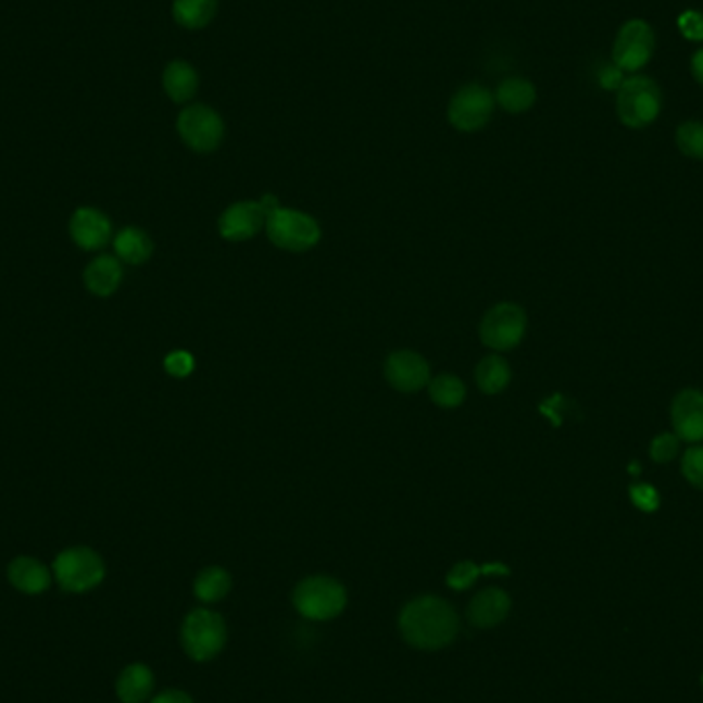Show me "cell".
<instances>
[{"instance_id":"cell-18","label":"cell","mask_w":703,"mask_h":703,"mask_svg":"<svg viewBox=\"0 0 703 703\" xmlns=\"http://www.w3.org/2000/svg\"><path fill=\"white\" fill-rule=\"evenodd\" d=\"M200 76L186 60H173L163 73V89L175 103H188L198 93Z\"/></svg>"},{"instance_id":"cell-26","label":"cell","mask_w":703,"mask_h":703,"mask_svg":"<svg viewBox=\"0 0 703 703\" xmlns=\"http://www.w3.org/2000/svg\"><path fill=\"white\" fill-rule=\"evenodd\" d=\"M430 398L440 407H456L465 400V385L453 375H438L428 382Z\"/></svg>"},{"instance_id":"cell-24","label":"cell","mask_w":703,"mask_h":703,"mask_svg":"<svg viewBox=\"0 0 703 703\" xmlns=\"http://www.w3.org/2000/svg\"><path fill=\"white\" fill-rule=\"evenodd\" d=\"M477 385L484 393L488 396H495L500 391H504L511 382V366L504 359H500L498 354H490L484 361L477 364L476 371Z\"/></svg>"},{"instance_id":"cell-15","label":"cell","mask_w":703,"mask_h":703,"mask_svg":"<svg viewBox=\"0 0 703 703\" xmlns=\"http://www.w3.org/2000/svg\"><path fill=\"white\" fill-rule=\"evenodd\" d=\"M71 235L78 248L97 251L108 246L112 237V223L99 210L78 209L71 218Z\"/></svg>"},{"instance_id":"cell-10","label":"cell","mask_w":703,"mask_h":703,"mask_svg":"<svg viewBox=\"0 0 703 703\" xmlns=\"http://www.w3.org/2000/svg\"><path fill=\"white\" fill-rule=\"evenodd\" d=\"M495 99L481 85H465L449 103V122L461 133H476L494 114Z\"/></svg>"},{"instance_id":"cell-7","label":"cell","mask_w":703,"mask_h":703,"mask_svg":"<svg viewBox=\"0 0 703 703\" xmlns=\"http://www.w3.org/2000/svg\"><path fill=\"white\" fill-rule=\"evenodd\" d=\"M266 227L267 237L274 246L294 253L315 248L322 237L317 221L299 210H276L272 216H267Z\"/></svg>"},{"instance_id":"cell-27","label":"cell","mask_w":703,"mask_h":703,"mask_svg":"<svg viewBox=\"0 0 703 703\" xmlns=\"http://www.w3.org/2000/svg\"><path fill=\"white\" fill-rule=\"evenodd\" d=\"M675 142H677L679 151L683 152L685 156L695 159V161H703V122H698V120L683 122L677 128Z\"/></svg>"},{"instance_id":"cell-35","label":"cell","mask_w":703,"mask_h":703,"mask_svg":"<svg viewBox=\"0 0 703 703\" xmlns=\"http://www.w3.org/2000/svg\"><path fill=\"white\" fill-rule=\"evenodd\" d=\"M689 68H691V75H693V78H695V80H698V83L703 87V48H700V50L691 57Z\"/></svg>"},{"instance_id":"cell-3","label":"cell","mask_w":703,"mask_h":703,"mask_svg":"<svg viewBox=\"0 0 703 703\" xmlns=\"http://www.w3.org/2000/svg\"><path fill=\"white\" fill-rule=\"evenodd\" d=\"M292 605L309 622H331L348 605V592L340 580L315 574L303 578L292 590Z\"/></svg>"},{"instance_id":"cell-11","label":"cell","mask_w":703,"mask_h":703,"mask_svg":"<svg viewBox=\"0 0 703 703\" xmlns=\"http://www.w3.org/2000/svg\"><path fill=\"white\" fill-rule=\"evenodd\" d=\"M385 375L398 391H419L430 382V366L416 352L401 350L387 359Z\"/></svg>"},{"instance_id":"cell-6","label":"cell","mask_w":703,"mask_h":703,"mask_svg":"<svg viewBox=\"0 0 703 703\" xmlns=\"http://www.w3.org/2000/svg\"><path fill=\"white\" fill-rule=\"evenodd\" d=\"M58 585L68 592H89L105 578V564L99 553L89 548H71L54 560Z\"/></svg>"},{"instance_id":"cell-21","label":"cell","mask_w":703,"mask_h":703,"mask_svg":"<svg viewBox=\"0 0 703 703\" xmlns=\"http://www.w3.org/2000/svg\"><path fill=\"white\" fill-rule=\"evenodd\" d=\"M230 589H233V578L221 566L204 568L193 580V594L204 605H212V603L223 601L230 592Z\"/></svg>"},{"instance_id":"cell-20","label":"cell","mask_w":703,"mask_h":703,"mask_svg":"<svg viewBox=\"0 0 703 703\" xmlns=\"http://www.w3.org/2000/svg\"><path fill=\"white\" fill-rule=\"evenodd\" d=\"M494 99L495 103L509 114H523L531 110L537 99V89L531 80L523 76H511L498 85Z\"/></svg>"},{"instance_id":"cell-14","label":"cell","mask_w":703,"mask_h":703,"mask_svg":"<svg viewBox=\"0 0 703 703\" xmlns=\"http://www.w3.org/2000/svg\"><path fill=\"white\" fill-rule=\"evenodd\" d=\"M267 216L260 202H237L221 218V235L228 241H246L266 225Z\"/></svg>"},{"instance_id":"cell-2","label":"cell","mask_w":703,"mask_h":703,"mask_svg":"<svg viewBox=\"0 0 703 703\" xmlns=\"http://www.w3.org/2000/svg\"><path fill=\"white\" fill-rule=\"evenodd\" d=\"M179 640L193 663H210L227 646L225 617L212 608H193L181 624Z\"/></svg>"},{"instance_id":"cell-23","label":"cell","mask_w":703,"mask_h":703,"mask_svg":"<svg viewBox=\"0 0 703 703\" xmlns=\"http://www.w3.org/2000/svg\"><path fill=\"white\" fill-rule=\"evenodd\" d=\"M114 249L122 262L138 266L151 258L152 241L145 230L128 227L117 233V237L114 239Z\"/></svg>"},{"instance_id":"cell-36","label":"cell","mask_w":703,"mask_h":703,"mask_svg":"<svg viewBox=\"0 0 703 703\" xmlns=\"http://www.w3.org/2000/svg\"><path fill=\"white\" fill-rule=\"evenodd\" d=\"M702 683H703V677H702Z\"/></svg>"},{"instance_id":"cell-34","label":"cell","mask_w":703,"mask_h":703,"mask_svg":"<svg viewBox=\"0 0 703 703\" xmlns=\"http://www.w3.org/2000/svg\"><path fill=\"white\" fill-rule=\"evenodd\" d=\"M151 703H193L190 693L181 689H165L152 698Z\"/></svg>"},{"instance_id":"cell-12","label":"cell","mask_w":703,"mask_h":703,"mask_svg":"<svg viewBox=\"0 0 703 703\" xmlns=\"http://www.w3.org/2000/svg\"><path fill=\"white\" fill-rule=\"evenodd\" d=\"M670 419L675 435L687 442L703 440V393L698 389H683L670 405Z\"/></svg>"},{"instance_id":"cell-29","label":"cell","mask_w":703,"mask_h":703,"mask_svg":"<svg viewBox=\"0 0 703 703\" xmlns=\"http://www.w3.org/2000/svg\"><path fill=\"white\" fill-rule=\"evenodd\" d=\"M683 477L698 490H703V447H691L681 461Z\"/></svg>"},{"instance_id":"cell-31","label":"cell","mask_w":703,"mask_h":703,"mask_svg":"<svg viewBox=\"0 0 703 703\" xmlns=\"http://www.w3.org/2000/svg\"><path fill=\"white\" fill-rule=\"evenodd\" d=\"M677 27L681 32V36L689 41H703V13L695 11V9H687L679 20H677Z\"/></svg>"},{"instance_id":"cell-1","label":"cell","mask_w":703,"mask_h":703,"mask_svg":"<svg viewBox=\"0 0 703 703\" xmlns=\"http://www.w3.org/2000/svg\"><path fill=\"white\" fill-rule=\"evenodd\" d=\"M398 628L405 644L424 652H435L455 642L461 622L449 601L435 594H424L412 599L401 608Z\"/></svg>"},{"instance_id":"cell-9","label":"cell","mask_w":703,"mask_h":703,"mask_svg":"<svg viewBox=\"0 0 703 703\" xmlns=\"http://www.w3.org/2000/svg\"><path fill=\"white\" fill-rule=\"evenodd\" d=\"M177 133L196 152H212L223 140L225 124L209 105H190L177 117Z\"/></svg>"},{"instance_id":"cell-4","label":"cell","mask_w":703,"mask_h":703,"mask_svg":"<svg viewBox=\"0 0 703 703\" xmlns=\"http://www.w3.org/2000/svg\"><path fill=\"white\" fill-rule=\"evenodd\" d=\"M617 117L619 122L631 128V130H642L648 128L663 110V93L656 80L650 76L631 75L624 80V85L617 91Z\"/></svg>"},{"instance_id":"cell-16","label":"cell","mask_w":703,"mask_h":703,"mask_svg":"<svg viewBox=\"0 0 703 703\" xmlns=\"http://www.w3.org/2000/svg\"><path fill=\"white\" fill-rule=\"evenodd\" d=\"M154 691V675L142 663L128 665L115 681V693L122 703H145Z\"/></svg>"},{"instance_id":"cell-5","label":"cell","mask_w":703,"mask_h":703,"mask_svg":"<svg viewBox=\"0 0 703 703\" xmlns=\"http://www.w3.org/2000/svg\"><path fill=\"white\" fill-rule=\"evenodd\" d=\"M656 50V36L644 20H629L619 27L613 41V64L624 73H640L646 68Z\"/></svg>"},{"instance_id":"cell-32","label":"cell","mask_w":703,"mask_h":703,"mask_svg":"<svg viewBox=\"0 0 703 703\" xmlns=\"http://www.w3.org/2000/svg\"><path fill=\"white\" fill-rule=\"evenodd\" d=\"M165 371L170 375H173V377H188L191 371H193V359H191V354L184 352V350L172 352L165 359Z\"/></svg>"},{"instance_id":"cell-13","label":"cell","mask_w":703,"mask_h":703,"mask_svg":"<svg viewBox=\"0 0 703 703\" xmlns=\"http://www.w3.org/2000/svg\"><path fill=\"white\" fill-rule=\"evenodd\" d=\"M513 608V599L506 590L490 589L479 590L467 607L469 624L477 629H494L504 624Z\"/></svg>"},{"instance_id":"cell-17","label":"cell","mask_w":703,"mask_h":703,"mask_svg":"<svg viewBox=\"0 0 703 703\" xmlns=\"http://www.w3.org/2000/svg\"><path fill=\"white\" fill-rule=\"evenodd\" d=\"M9 582L25 594H41L48 590L52 576L36 557H17L9 564Z\"/></svg>"},{"instance_id":"cell-22","label":"cell","mask_w":703,"mask_h":703,"mask_svg":"<svg viewBox=\"0 0 703 703\" xmlns=\"http://www.w3.org/2000/svg\"><path fill=\"white\" fill-rule=\"evenodd\" d=\"M218 0H173V20L184 29H202L214 20Z\"/></svg>"},{"instance_id":"cell-33","label":"cell","mask_w":703,"mask_h":703,"mask_svg":"<svg viewBox=\"0 0 703 703\" xmlns=\"http://www.w3.org/2000/svg\"><path fill=\"white\" fill-rule=\"evenodd\" d=\"M624 80H626V73L622 68H617L613 62L599 71V85L607 91H619Z\"/></svg>"},{"instance_id":"cell-19","label":"cell","mask_w":703,"mask_h":703,"mask_svg":"<svg viewBox=\"0 0 703 703\" xmlns=\"http://www.w3.org/2000/svg\"><path fill=\"white\" fill-rule=\"evenodd\" d=\"M122 264L114 255H99L85 269V285L97 297H110L122 283Z\"/></svg>"},{"instance_id":"cell-30","label":"cell","mask_w":703,"mask_h":703,"mask_svg":"<svg viewBox=\"0 0 703 703\" xmlns=\"http://www.w3.org/2000/svg\"><path fill=\"white\" fill-rule=\"evenodd\" d=\"M629 500L642 513H654L661 506V494H658V490H654L648 484H633L629 488Z\"/></svg>"},{"instance_id":"cell-8","label":"cell","mask_w":703,"mask_h":703,"mask_svg":"<svg viewBox=\"0 0 703 703\" xmlns=\"http://www.w3.org/2000/svg\"><path fill=\"white\" fill-rule=\"evenodd\" d=\"M527 331V315L514 303L495 304L481 322V342L488 348L504 352L518 346Z\"/></svg>"},{"instance_id":"cell-25","label":"cell","mask_w":703,"mask_h":703,"mask_svg":"<svg viewBox=\"0 0 703 703\" xmlns=\"http://www.w3.org/2000/svg\"><path fill=\"white\" fill-rule=\"evenodd\" d=\"M492 574L509 576L511 570H509L504 564H486V566H477L474 562H459V564H455V566L449 570V574H447V585H449V589L461 592V590H467L469 587H474L479 576H492Z\"/></svg>"},{"instance_id":"cell-28","label":"cell","mask_w":703,"mask_h":703,"mask_svg":"<svg viewBox=\"0 0 703 703\" xmlns=\"http://www.w3.org/2000/svg\"><path fill=\"white\" fill-rule=\"evenodd\" d=\"M681 451V438L673 432H663L650 442V459L656 463H670Z\"/></svg>"}]
</instances>
